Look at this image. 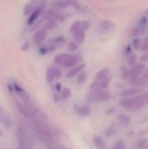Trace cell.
<instances>
[{"instance_id": "6da1fadb", "label": "cell", "mask_w": 148, "mask_h": 149, "mask_svg": "<svg viewBox=\"0 0 148 149\" xmlns=\"http://www.w3.org/2000/svg\"><path fill=\"white\" fill-rule=\"evenodd\" d=\"M17 135L20 149H33L31 141L26 130L19 128L17 131Z\"/></svg>"}, {"instance_id": "7a4b0ae2", "label": "cell", "mask_w": 148, "mask_h": 149, "mask_svg": "<svg viewBox=\"0 0 148 149\" xmlns=\"http://www.w3.org/2000/svg\"><path fill=\"white\" fill-rule=\"evenodd\" d=\"M45 4H46V0H32L30 2L28 3L25 7V15H29L39 7L44 6Z\"/></svg>"}, {"instance_id": "3957f363", "label": "cell", "mask_w": 148, "mask_h": 149, "mask_svg": "<svg viewBox=\"0 0 148 149\" xmlns=\"http://www.w3.org/2000/svg\"><path fill=\"white\" fill-rule=\"evenodd\" d=\"M120 106H122L124 109H128L129 111H136L138 110L137 107H136V104H135V102L133 98H129V97H125V98L121 99V100L119 101Z\"/></svg>"}, {"instance_id": "277c9868", "label": "cell", "mask_w": 148, "mask_h": 149, "mask_svg": "<svg viewBox=\"0 0 148 149\" xmlns=\"http://www.w3.org/2000/svg\"><path fill=\"white\" fill-rule=\"evenodd\" d=\"M61 73L59 70L55 67H51L48 68L46 71V79L49 81H53L55 79H58L60 78Z\"/></svg>"}, {"instance_id": "5b68a950", "label": "cell", "mask_w": 148, "mask_h": 149, "mask_svg": "<svg viewBox=\"0 0 148 149\" xmlns=\"http://www.w3.org/2000/svg\"><path fill=\"white\" fill-rule=\"evenodd\" d=\"M100 29L104 33H110L115 29V25L109 20H104L100 23Z\"/></svg>"}, {"instance_id": "8992f818", "label": "cell", "mask_w": 148, "mask_h": 149, "mask_svg": "<svg viewBox=\"0 0 148 149\" xmlns=\"http://www.w3.org/2000/svg\"><path fill=\"white\" fill-rule=\"evenodd\" d=\"M46 31L45 29H40L38 30L36 33H34L33 36V41L35 44L39 45L43 42L44 39H46Z\"/></svg>"}, {"instance_id": "52a82bcc", "label": "cell", "mask_w": 148, "mask_h": 149, "mask_svg": "<svg viewBox=\"0 0 148 149\" xmlns=\"http://www.w3.org/2000/svg\"><path fill=\"white\" fill-rule=\"evenodd\" d=\"M44 7V6H41V7H39V8L36 9V10H34V11L30 15V17H28L27 21V23H28L29 25L33 24V23L37 20L38 17L40 16V15L41 14L42 11H43Z\"/></svg>"}, {"instance_id": "ba28073f", "label": "cell", "mask_w": 148, "mask_h": 149, "mask_svg": "<svg viewBox=\"0 0 148 149\" xmlns=\"http://www.w3.org/2000/svg\"><path fill=\"white\" fill-rule=\"evenodd\" d=\"M78 62H79V58L78 57L74 55H71L65 61V63L63 64V65L66 68H73V67L76 66Z\"/></svg>"}, {"instance_id": "9c48e42d", "label": "cell", "mask_w": 148, "mask_h": 149, "mask_svg": "<svg viewBox=\"0 0 148 149\" xmlns=\"http://www.w3.org/2000/svg\"><path fill=\"white\" fill-rule=\"evenodd\" d=\"M145 68V65L142 63L137 64V65H135L129 70V75L131 77H138V75L141 74L142 72V71Z\"/></svg>"}, {"instance_id": "30bf717a", "label": "cell", "mask_w": 148, "mask_h": 149, "mask_svg": "<svg viewBox=\"0 0 148 149\" xmlns=\"http://www.w3.org/2000/svg\"><path fill=\"white\" fill-rule=\"evenodd\" d=\"M85 68V65L84 64H80V65H76V66L73 67L72 69L70 70L68 73H67L66 77L68 78H73V77H75V75L78 74L79 73H81L83 71V69H84Z\"/></svg>"}, {"instance_id": "8fae6325", "label": "cell", "mask_w": 148, "mask_h": 149, "mask_svg": "<svg viewBox=\"0 0 148 149\" xmlns=\"http://www.w3.org/2000/svg\"><path fill=\"white\" fill-rule=\"evenodd\" d=\"M94 98L100 101H106L110 99V95L107 91H99L94 95Z\"/></svg>"}, {"instance_id": "7c38bea8", "label": "cell", "mask_w": 148, "mask_h": 149, "mask_svg": "<svg viewBox=\"0 0 148 149\" xmlns=\"http://www.w3.org/2000/svg\"><path fill=\"white\" fill-rule=\"evenodd\" d=\"M94 146L99 149H104L106 148V143L104 140L100 136H94L92 139Z\"/></svg>"}, {"instance_id": "4fadbf2b", "label": "cell", "mask_w": 148, "mask_h": 149, "mask_svg": "<svg viewBox=\"0 0 148 149\" xmlns=\"http://www.w3.org/2000/svg\"><path fill=\"white\" fill-rule=\"evenodd\" d=\"M71 55V54H66V53L59 54V55L55 56L54 61H55V63L58 64V65H63Z\"/></svg>"}, {"instance_id": "5bb4252c", "label": "cell", "mask_w": 148, "mask_h": 149, "mask_svg": "<svg viewBox=\"0 0 148 149\" xmlns=\"http://www.w3.org/2000/svg\"><path fill=\"white\" fill-rule=\"evenodd\" d=\"M14 89H15V90L16 93H17V94L20 97H22V98L24 99L26 101V100H28V93H26V92L25 91V90H23L21 87H20L19 85H17V84H14Z\"/></svg>"}, {"instance_id": "9a60e30c", "label": "cell", "mask_w": 148, "mask_h": 149, "mask_svg": "<svg viewBox=\"0 0 148 149\" xmlns=\"http://www.w3.org/2000/svg\"><path fill=\"white\" fill-rule=\"evenodd\" d=\"M139 91H141V90L137 88H130V89H126V90H123V91L120 92V95L122 97H127L129 96H132L133 95L136 94L137 93H139Z\"/></svg>"}, {"instance_id": "2e32d148", "label": "cell", "mask_w": 148, "mask_h": 149, "mask_svg": "<svg viewBox=\"0 0 148 149\" xmlns=\"http://www.w3.org/2000/svg\"><path fill=\"white\" fill-rule=\"evenodd\" d=\"M76 111L79 114L84 116H87L91 113V108L89 106H81L76 108Z\"/></svg>"}, {"instance_id": "e0dca14e", "label": "cell", "mask_w": 148, "mask_h": 149, "mask_svg": "<svg viewBox=\"0 0 148 149\" xmlns=\"http://www.w3.org/2000/svg\"><path fill=\"white\" fill-rule=\"evenodd\" d=\"M110 68H104L100 70L98 73L96 75V79L99 81H102V80H104V79H106V77H107L109 74H110Z\"/></svg>"}, {"instance_id": "ac0fdd59", "label": "cell", "mask_w": 148, "mask_h": 149, "mask_svg": "<svg viewBox=\"0 0 148 149\" xmlns=\"http://www.w3.org/2000/svg\"><path fill=\"white\" fill-rule=\"evenodd\" d=\"M15 105L17 110H18V111L20 112L23 116H26V117H30V113H29L27 108L25 107L24 106H23V105H22L20 103H19V102H16Z\"/></svg>"}, {"instance_id": "d6986e66", "label": "cell", "mask_w": 148, "mask_h": 149, "mask_svg": "<svg viewBox=\"0 0 148 149\" xmlns=\"http://www.w3.org/2000/svg\"><path fill=\"white\" fill-rule=\"evenodd\" d=\"M74 37H75V42L81 44L84 41V39H85V33L81 29V31H79L74 34Z\"/></svg>"}, {"instance_id": "ffe728a7", "label": "cell", "mask_w": 148, "mask_h": 149, "mask_svg": "<svg viewBox=\"0 0 148 149\" xmlns=\"http://www.w3.org/2000/svg\"><path fill=\"white\" fill-rule=\"evenodd\" d=\"M136 148L137 149H148V140L140 139L136 143Z\"/></svg>"}, {"instance_id": "44dd1931", "label": "cell", "mask_w": 148, "mask_h": 149, "mask_svg": "<svg viewBox=\"0 0 148 149\" xmlns=\"http://www.w3.org/2000/svg\"><path fill=\"white\" fill-rule=\"evenodd\" d=\"M118 119L119 122L123 125H126L129 123L130 122L131 118L129 117V116L126 114H123V113H121V114L118 115Z\"/></svg>"}, {"instance_id": "7402d4cb", "label": "cell", "mask_w": 148, "mask_h": 149, "mask_svg": "<svg viewBox=\"0 0 148 149\" xmlns=\"http://www.w3.org/2000/svg\"><path fill=\"white\" fill-rule=\"evenodd\" d=\"M81 30V23L80 21H76L71 26V31L72 32L73 34H75L77 32Z\"/></svg>"}, {"instance_id": "603a6c76", "label": "cell", "mask_w": 148, "mask_h": 149, "mask_svg": "<svg viewBox=\"0 0 148 149\" xmlns=\"http://www.w3.org/2000/svg\"><path fill=\"white\" fill-rule=\"evenodd\" d=\"M71 95V91L70 89L67 88V87H64L62 89V91H61V98L62 99H67L68 97H69Z\"/></svg>"}, {"instance_id": "cb8c5ba5", "label": "cell", "mask_w": 148, "mask_h": 149, "mask_svg": "<svg viewBox=\"0 0 148 149\" xmlns=\"http://www.w3.org/2000/svg\"><path fill=\"white\" fill-rule=\"evenodd\" d=\"M57 26V22L56 20H54V19H50L49 21L46 22V23L44 24V28L45 29H52Z\"/></svg>"}, {"instance_id": "d4e9b609", "label": "cell", "mask_w": 148, "mask_h": 149, "mask_svg": "<svg viewBox=\"0 0 148 149\" xmlns=\"http://www.w3.org/2000/svg\"><path fill=\"white\" fill-rule=\"evenodd\" d=\"M144 32V29L142 27H140V26H136V27L133 28V30H132V35L133 36H137L139 35H141Z\"/></svg>"}, {"instance_id": "484cf974", "label": "cell", "mask_w": 148, "mask_h": 149, "mask_svg": "<svg viewBox=\"0 0 148 149\" xmlns=\"http://www.w3.org/2000/svg\"><path fill=\"white\" fill-rule=\"evenodd\" d=\"M68 49L71 52H73V51L77 50L78 49V45L75 42H70L68 44Z\"/></svg>"}, {"instance_id": "4316f807", "label": "cell", "mask_w": 148, "mask_h": 149, "mask_svg": "<svg viewBox=\"0 0 148 149\" xmlns=\"http://www.w3.org/2000/svg\"><path fill=\"white\" fill-rule=\"evenodd\" d=\"M136 56L134 53H131L130 55L129 56V58H128V63L129 65H134L136 63Z\"/></svg>"}, {"instance_id": "83f0119b", "label": "cell", "mask_w": 148, "mask_h": 149, "mask_svg": "<svg viewBox=\"0 0 148 149\" xmlns=\"http://www.w3.org/2000/svg\"><path fill=\"white\" fill-rule=\"evenodd\" d=\"M113 149H126V145L122 141H118L115 143Z\"/></svg>"}, {"instance_id": "f1b7e54d", "label": "cell", "mask_w": 148, "mask_h": 149, "mask_svg": "<svg viewBox=\"0 0 148 149\" xmlns=\"http://www.w3.org/2000/svg\"><path fill=\"white\" fill-rule=\"evenodd\" d=\"M86 79V72L85 71H82L79 74L78 77V83H82L84 82V80Z\"/></svg>"}, {"instance_id": "f546056e", "label": "cell", "mask_w": 148, "mask_h": 149, "mask_svg": "<svg viewBox=\"0 0 148 149\" xmlns=\"http://www.w3.org/2000/svg\"><path fill=\"white\" fill-rule=\"evenodd\" d=\"M129 83L132 85H138L141 84V79H139L138 77H131V79L129 80Z\"/></svg>"}, {"instance_id": "4dcf8cb0", "label": "cell", "mask_w": 148, "mask_h": 149, "mask_svg": "<svg viewBox=\"0 0 148 149\" xmlns=\"http://www.w3.org/2000/svg\"><path fill=\"white\" fill-rule=\"evenodd\" d=\"M142 47V43H141V40L139 39H135L133 42V47L136 50L139 49Z\"/></svg>"}, {"instance_id": "1f68e13d", "label": "cell", "mask_w": 148, "mask_h": 149, "mask_svg": "<svg viewBox=\"0 0 148 149\" xmlns=\"http://www.w3.org/2000/svg\"><path fill=\"white\" fill-rule=\"evenodd\" d=\"M55 6L58 8H65L68 5L64 0H59V1H57L55 3Z\"/></svg>"}, {"instance_id": "d6a6232c", "label": "cell", "mask_w": 148, "mask_h": 149, "mask_svg": "<svg viewBox=\"0 0 148 149\" xmlns=\"http://www.w3.org/2000/svg\"><path fill=\"white\" fill-rule=\"evenodd\" d=\"M141 48H142V50L143 52H146L148 50V38H145Z\"/></svg>"}, {"instance_id": "836d02e7", "label": "cell", "mask_w": 148, "mask_h": 149, "mask_svg": "<svg viewBox=\"0 0 148 149\" xmlns=\"http://www.w3.org/2000/svg\"><path fill=\"white\" fill-rule=\"evenodd\" d=\"M110 78L104 79L103 80L102 82V84H101L102 88V89L107 88V87H108L109 84H110Z\"/></svg>"}, {"instance_id": "e575fe53", "label": "cell", "mask_w": 148, "mask_h": 149, "mask_svg": "<svg viewBox=\"0 0 148 149\" xmlns=\"http://www.w3.org/2000/svg\"><path fill=\"white\" fill-rule=\"evenodd\" d=\"M90 27V23L89 21H84L81 23V29L84 31H87Z\"/></svg>"}, {"instance_id": "d590c367", "label": "cell", "mask_w": 148, "mask_h": 149, "mask_svg": "<svg viewBox=\"0 0 148 149\" xmlns=\"http://www.w3.org/2000/svg\"><path fill=\"white\" fill-rule=\"evenodd\" d=\"M67 3L68 5L73 6V7H78V1L77 0H64Z\"/></svg>"}, {"instance_id": "8d00e7d4", "label": "cell", "mask_w": 148, "mask_h": 149, "mask_svg": "<svg viewBox=\"0 0 148 149\" xmlns=\"http://www.w3.org/2000/svg\"><path fill=\"white\" fill-rule=\"evenodd\" d=\"M147 21V17H142V18L140 19V20H139V26H140V27L143 28L144 26H145V25H146Z\"/></svg>"}, {"instance_id": "74e56055", "label": "cell", "mask_w": 148, "mask_h": 149, "mask_svg": "<svg viewBox=\"0 0 148 149\" xmlns=\"http://www.w3.org/2000/svg\"><path fill=\"white\" fill-rule=\"evenodd\" d=\"M29 47H30V45H29L28 42H26V43L23 45V47H22V49H23V51H27L28 49H29Z\"/></svg>"}, {"instance_id": "f35d334b", "label": "cell", "mask_w": 148, "mask_h": 149, "mask_svg": "<svg viewBox=\"0 0 148 149\" xmlns=\"http://www.w3.org/2000/svg\"><path fill=\"white\" fill-rule=\"evenodd\" d=\"M140 60L141 61H142V62H146V61L148 60V55H147V54H144V55H142Z\"/></svg>"}, {"instance_id": "ab89813d", "label": "cell", "mask_w": 148, "mask_h": 149, "mask_svg": "<svg viewBox=\"0 0 148 149\" xmlns=\"http://www.w3.org/2000/svg\"><path fill=\"white\" fill-rule=\"evenodd\" d=\"M129 76V73L127 72V71H124V72L122 73V78L124 79H126V78H128V77Z\"/></svg>"}, {"instance_id": "60d3db41", "label": "cell", "mask_w": 148, "mask_h": 149, "mask_svg": "<svg viewBox=\"0 0 148 149\" xmlns=\"http://www.w3.org/2000/svg\"><path fill=\"white\" fill-rule=\"evenodd\" d=\"M112 109H113V108H112V109H107V111H106V113H107V114H110V113H113V112H114L115 111V110H113V111H111Z\"/></svg>"}]
</instances>
